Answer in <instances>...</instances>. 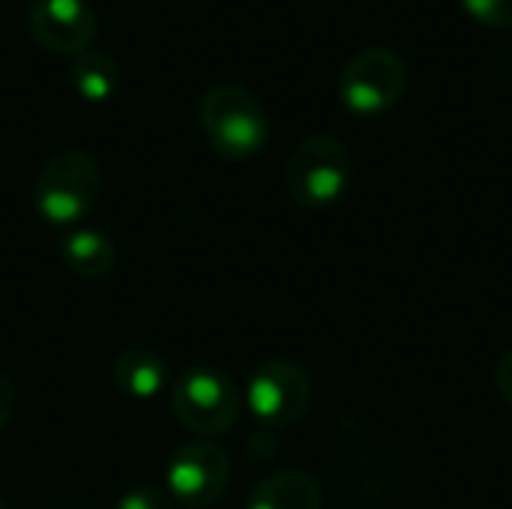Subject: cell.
I'll return each mask as SVG.
<instances>
[{
	"mask_svg": "<svg viewBox=\"0 0 512 509\" xmlns=\"http://www.w3.org/2000/svg\"><path fill=\"white\" fill-rule=\"evenodd\" d=\"M201 126L210 147L231 162L252 159L270 135L264 105L243 84H216L201 102Z\"/></svg>",
	"mask_w": 512,
	"mask_h": 509,
	"instance_id": "1",
	"label": "cell"
},
{
	"mask_svg": "<svg viewBox=\"0 0 512 509\" xmlns=\"http://www.w3.org/2000/svg\"><path fill=\"white\" fill-rule=\"evenodd\" d=\"M246 402L264 426L285 429L306 417L312 405V381L294 360H267L252 372Z\"/></svg>",
	"mask_w": 512,
	"mask_h": 509,
	"instance_id": "6",
	"label": "cell"
},
{
	"mask_svg": "<svg viewBox=\"0 0 512 509\" xmlns=\"http://www.w3.org/2000/svg\"><path fill=\"white\" fill-rule=\"evenodd\" d=\"M246 509H324V492L306 471H279L252 489Z\"/></svg>",
	"mask_w": 512,
	"mask_h": 509,
	"instance_id": "9",
	"label": "cell"
},
{
	"mask_svg": "<svg viewBox=\"0 0 512 509\" xmlns=\"http://www.w3.org/2000/svg\"><path fill=\"white\" fill-rule=\"evenodd\" d=\"M12 411H15V387L6 375H0V429L9 423Z\"/></svg>",
	"mask_w": 512,
	"mask_h": 509,
	"instance_id": "16",
	"label": "cell"
},
{
	"mask_svg": "<svg viewBox=\"0 0 512 509\" xmlns=\"http://www.w3.org/2000/svg\"><path fill=\"white\" fill-rule=\"evenodd\" d=\"M63 261L81 279H102L117 261L114 243L96 228H78L63 240Z\"/></svg>",
	"mask_w": 512,
	"mask_h": 509,
	"instance_id": "12",
	"label": "cell"
},
{
	"mask_svg": "<svg viewBox=\"0 0 512 509\" xmlns=\"http://www.w3.org/2000/svg\"><path fill=\"white\" fill-rule=\"evenodd\" d=\"M462 9L486 27H512V0H462Z\"/></svg>",
	"mask_w": 512,
	"mask_h": 509,
	"instance_id": "13",
	"label": "cell"
},
{
	"mask_svg": "<svg viewBox=\"0 0 512 509\" xmlns=\"http://www.w3.org/2000/svg\"><path fill=\"white\" fill-rule=\"evenodd\" d=\"M285 186L294 204L321 210L336 204L351 186V156L333 135L303 138L285 165Z\"/></svg>",
	"mask_w": 512,
	"mask_h": 509,
	"instance_id": "3",
	"label": "cell"
},
{
	"mask_svg": "<svg viewBox=\"0 0 512 509\" xmlns=\"http://www.w3.org/2000/svg\"><path fill=\"white\" fill-rule=\"evenodd\" d=\"M0 509H6V507H3V498H0Z\"/></svg>",
	"mask_w": 512,
	"mask_h": 509,
	"instance_id": "17",
	"label": "cell"
},
{
	"mask_svg": "<svg viewBox=\"0 0 512 509\" xmlns=\"http://www.w3.org/2000/svg\"><path fill=\"white\" fill-rule=\"evenodd\" d=\"M99 189H102L99 162L84 150H60L39 171L33 201L45 222L66 228L93 210Z\"/></svg>",
	"mask_w": 512,
	"mask_h": 509,
	"instance_id": "2",
	"label": "cell"
},
{
	"mask_svg": "<svg viewBox=\"0 0 512 509\" xmlns=\"http://www.w3.org/2000/svg\"><path fill=\"white\" fill-rule=\"evenodd\" d=\"M408 87V66L393 48H363L357 51L339 75V99L357 117L387 114Z\"/></svg>",
	"mask_w": 512,
	"mask_h": 509,
	"instance_id": "5",
	"label": "cell"
},
{
	"mask_svg": "<svg viewBox=\"0 0 512 509\" xmlns=\"http://www.w3.org/2000/svg\"><path fill=\"white\" fill-rule=\"evenodd\" d=\"M165 480L177 504L204 509L225 495L231 480V459L213 441H189L171 456Z\"/></svg>",
	"mask_w": 512,
	"mask_h": 509,
	"instance_id": "7",
	"label": "cell"
},
{
	"mask_svg": "<svg viewBox=\"0 0 512 509\" xmlns=\"http://www.w3.org/2000/svg\"><path fill=\"white\" fill-rule=\"evenodd\" d=\"M69 78H72L75 93L84 102H108L120 90L123 72H120V63L111 54L87 48V51L75 54Z\"/></svg>",
	"mask_w": 512,
	"mask_h": 509,
	"instance_id": "11",
	"label": "cell"
},
{
	"mask_svg": "<svg viewBox=\"0 0 512 509\" xmlns=\"http://www.w3.org/2000/svg\"><path fill=\"white\" fill-rule=\"evenodd\" d=\"M69 509H84V507H69Z\"/></svg>",
	"mask_w": 512,
	"mask_h": 509,
	"instance_id": "18",
	"label": "cell"
},
{
	"mask_svg": "<svg viewBox=\"0 0 512 509\" xmlns=\"http://www.w3.org/2000/svg\"><path fill=\"white\" fill-rule=\"evenodd\" d=\"M495 384H498L501 399L512 408V348L501 357V363H498V369H495Z\"/></svg>",
	"mask_w": 512,
	"mask_h": 509,
	"instance_id": "15",
	"label": "cell"
},
{
	"mask_svg": "<svg viewBox=\"0 0 512 509\" xmlns=\"http://www.w3.org/2000/svg\"><path fill=\"white\" fill-rule=\"evenodd\" d=\"M243 399L237 384L210 366H189L171 387V411L195 435H222L240 417Z\"/></svg>",
	"mask_w": 512,
	"mask_h": 509,
	"instance_id": "4",
	"label": "cell"
},
{
	"mask_svg": "<svg viewBox=\"0 0 512 509\" xmlns=\"http://www.w3.org/2000/svg\"><path fill=\"white\" fill-rule=\"evenodd\" d=\"M117 509H171V498H165V492L153 486H138L117 501Z\"/></svg>",
	"mask_w": 512,
	"mask_h": 509,
	"instance_id": "14",
	"label": "cell"
},
{
	"mask_svg": "<svg viewBox=\"0 0 512 509\" xmlns=\"http://www.w3.org/2000/svg\"><path fill=\"white\" fill-rule=\"evenodd\" d=\"M30 36L54 54H81L99 33L96 9L87 0H33Z\"/></svg>",
	"mask_w": 512,
	"mask_h": 509,
	"instance_id": "8",
	"label": "cell"
},
{
	"mask_svg": "<svg viewBox=\"0 0 512 509\" xmlns=\"http://www.w3.org/2000/svg\"><path fill=\"white\" fill-rule=\"evenodd\" d=\"M114 387L132 399H153L168 387V366L147 348H129L114 360Z\"/></svg>",
	"mask_w": 512,
	"mask_h": 509,
	"instance_id": "10",
	"label": "cell"
}]
</instances>
